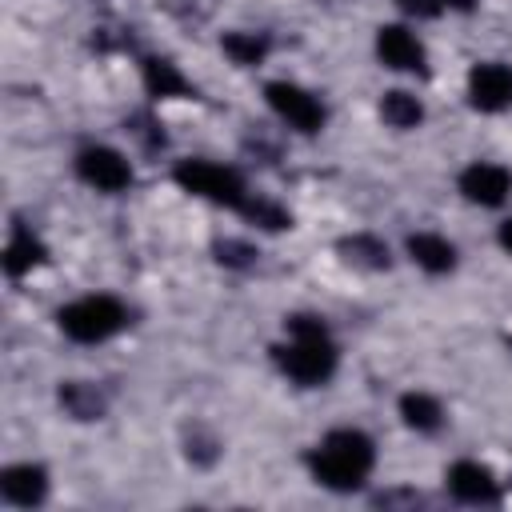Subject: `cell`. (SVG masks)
I'll return each mask as SVG.
<instances>
[{
    "mask_svg": "<svg viewBox=\"0 0 512 512\" xmlns=\"http://www.w3.org/2000/svg\"><path fill=\"white\" fill-rule=\"evenodd\" d=\"M284 328H288V344H276L272 348L276 368L288 380L304 384V388H316V384L332 380L340 352H336L324 320H316V316H288Z\"/></svg>",
    "mask_w": 512,
    "mask_h": 512,
    "instance_id": "cell-1",
    "label": "cell"
},
{
    "mask_svg": "<svg viewBox=\"0 0 512 512\" xmlns=\"http://www.w3.org/2000/svg\"><path fill=\"white\" fill-rule=\"evenodd\" d=\"M372 464H376V448L360 428H336L308 452V468H312L316 484H324L332 492L360 488L372 476Z\"/></svg>",
    "mask_w": 512,
    "mask_h": 512,
    "instance_id": "cell-2",
    "label": "cell"
},
{
    "mask_svg": "<svg viewBox=\"0 0 512 512\" xmlns=\"http://www.w3.org/2000/svg\"><path fill=\"white\" fill-rule=\"evenodd\" d=\"M56 320H60V332L68 340H76V344H100V340L116 336L128 324V312L112 296H84V300L64 304Z\"/></svg>",
    "mask_w": 512,
    "mask_h": 512,
    "instance_id": "cell-3",
    "label": "cell"
},
{
    "mask_svg": "<svg viewBox=\"0 0 512 512\" xmlns=\"http://www.w3.org/2000/svg\"><path fill=\"white\" fill-rule=\"evenodd\" d=\"M172 180L200 196V200H212V204H224V208H244L248 204V188L240 180L236 168H224V164H212V160H180L172 168Z\"/></svg>",
    "mask_w": 512,
    "mask_h": 512,
    "instance_id": "cell-4",
    "label": "cell"
},
{
    "mask_svg": "<svg viewBox=\"0 0 512 512\" xmlns=\"http://www.w3.org/2000/svg\"><path fill=\"white\" fill-rule=\"evenodd\" d=\"M264 100H268V108H272L288 128H296V132H304V136H312V132L324 128V104H320L308 88H300V84L272 80V84L264 88Z\"/></svg>",
    "mask_w": 512,
    "mask_h": 512,
    "instance_id": "cell-5",
    "label": "cell"
},
{
    "mask_svg": "<svg viewBox=\"0 0 512 512\" xmlns=\"http://www.w3.org/2000/svg\"><path fill=\"white\" fill-rule=\"evenodd\" d=\"M76 172L84 184H92L96 192H124L132 184V164L104 144H88L76 152Z\"/></svg>",
    "mask_w": 512,
    "mask_h": 512,
    "instance_id": "cell-6",
    "label": "cell"
},
{
    "mask_svg": "<svg viewBox=\"0 0 512 512\" xmlns=\"http://www.w3.org/2000/svg\"><path fill=\"white\" fill-rule=\"evenodd\" d=\"M468 104L480 112H504L512 108V68L508 64H476L468 72Z\"/></svg>",
    "mask_w": 512,
    "mask_h": 512,
    "instance_id": "cell-7",
    "label": "cell"
},
{
    "mask_svg": "<svg viewBox=\"0 0 512 512\" xmlns=\"http://www.w3.org/2000/svg\"><path fill=\"white\" fill-rule=\"evenodd\" d=\"M376 56H380V64H388L396 72H428L424 44L404 24H384L376 32Z\"/></svg>",
    "mask_w": 512,
    "mask_h": 512,
    "instance_id": "cell-8",
    "label": "cell"
},
{
    "mask_svg": "<svg viewBox=\"0 0 512 512\" xmlns=\"http://www.w3.org/2000/svg\"><path fill=\"white\" fill-rule=\"evenodd\" d=\"M460 192H464V200H472L480 208H496L512 192V172L500 164H468L460 172Z\"/></svg>",
    "mask_w": 512,
    "mask_h": 512,
    "instance_id": "cell-9",
    "label": "cell"
},
{
    "mask_svg": "<svg viewBox=\"0 0 512 512\" xmlns=\"http://www.w3.org/2000/svg\"><path fill=\"white\" fill-rule=\"evenodd\" d=\"M444 484L460 504H492V500H500V484H496L492 468H484L476 460H456L448 468Z\"/></svg>",
    "mask_w": 512,
    "mask_h": 512,
    "instance_id": "cell-10",
    "label": "cell"
},
{
    "mask_svg": "<svg viewBox=\"0 0 512 512\" xmlns=\"http://www.w3.org/2000/svg\"><path fill=\"white\" fill-rule=\"evenodd\" d=\"M0 496L16 508H36L48 496V472L40 464H8L0 472Z\"/></svg>",
    "mask_w": 512,
    "mask_h": 512,
    "instance_id": "cell-11",
    "label": "cell"
},
{
    "mask_svg": "<svg viewBox=\"0 0 512 512\" xmlns=\"http://www.w3.org/2000/svg\"><path fill=\"white\" fill-rule=\"evenodd\" d=\"M140 72H144V92H148L152 100H184V96H196L192 80H188L172 60L148 56V60L140 64Z\"/></svg>",
    "mask_w": 512,
    "mask_h": 512,
    "instance_id": "cell-12",
    "label": "cell"
},
{
    "mask_svg": "<svg viewBox=\"0 0 512 512\" xmlns=\"http://www.w3.org/2000/svg\"><path fill=\"white\" fill-rule=\"evenodd\" d=\"M408 256L424 268V272H432V276H444V272H452L456 268V248L444 240V236H436V232H416V236H408Z\"/></svg>",
    "mask_w": 512,
    "mask_h": 512,
    "instance_id": "cell-13",
    "label": "cell"
},
{
    "mask_svg": "<svg viewBox=\"0 0 512 512\" xmlns=\"http://www.w3.org/2000/svg\"><path fill=\"white\" fill-rule=\"evenodd\" d=\"M60 408L72 416V420H100L108 400L96 384H84V380H64L60 384Z\"/></svg>",
    "mask_w": 512,
    "mask_h": 512,
    "instance_id": "cell-14",
    "label": "cell"
},
{
    "mask_svg": "<svg viewBox=\"0 0 512 512\" xmlns=\"http://www.w3.org/2000/svg\"><path fill=\"white\" fill-rule=\"evenodd\" d=\"M44 256H48V252H44V244H40V240H36L28 228H20V224H16L0 264H4V272H8V276H24V272H32V268H36Z\"/></svg>",
    "mask_w": 512,
    "mask_h": 512,
    "instance_id": "cell-15",
    "label": "cell"
},
{
    "mask_svg": "<svg viewBox=\"0 0 512 512\" xmlns=\"http://www.w3.org/2000/svg\"><path fill=\"white\" fill-rule=\"evenodd\" d=\"M336 252H340L348 264H356V268H372V272H380V268H388V264H392L388 244H384V240H376V236H368V232L344 236V240L336 244Z\"/></svg>",
    "mask_w": 512,
    "mask_h": 512,
    "instance_id": "cell-16",
    "label": "cell"
},
{
    "mask_svg": "<svg viewBox=\"0 0 512 512\" xmlns=\"http://www.w3.org/2000/svg\"><path fill=\"white\" fill-rule=\"evenodd\" d=\"M400 416H404V424L416 428V432H436V428L444 424V408H440V400L428 396V392H404V396H400Z\"/></svg>",
    "mask_w": 512,
    "mask_h": 512,
    "instance_id": "cell-17",
    "label": "cell"
},
{
    "mask_svg": "<svg viewBox=\"0 0 512 512\" xmlns=\"http://www.w3.org/2000/svg\"><path fill=\"white\" fill-rule=\"evenodd\" d=\"M380 116H384V124L388 128H416L420 120H424V108H420V100L412 96V92H384V100H380Z\"/></svg>",
    "mask_w": 512,
    "mask_h": 512,
    "instance_id": "cell-18",
    "label": "cell"
},
{
    "mask_svg": "<svg viewBox=\"0 0 512 512\" xmlns=\"http://www.w3.org/2000/svg\"><path fill=\"white\" fill-rule=\"evenodd\" d=\"M220 44H224V52L232 56V64H240V68L260 64V60L268 56V48H272L264 32H228Z\"/></svg>",
    "mask_w": 512,
    "mask_h": 512,
    "instance_id": "cell-19",
    "label": "cell"
},
{
    "mask_svg": "<svg viewBox=\"0 0 512 512\" xmlns=\"http://www.w3.org/2000/svg\"><path fill=\"white\" fill-rule=\"evenodd\" d=\"M240 212H244L252 224H260L264 232H284V228H292V216H288L276 200H264V196H256V200L248 196V204H244Z\"/></svg>",
    "mask_w": 512,
    "mask_h": 512,
    "instance_id": "cell-20",
    "label": "cell"
},
{
    "mask_svg": "<svg viewBox=\"0 0 512 512\" xmlns=\"http://www.w3.org/2000/svg\"><path fill=\"white\" fill-rule=\"evenodd\" d=\"M184 456L192 460V464H200V468H208V464H216V456H220V440L208 432V428H188L184 432Z\"/></svg>",
    "mask_w": 512,
    "mask_h": 512,
    "instance_id": "cell-21",
    "label": "cell"
},
{
    "mask_svg": "<svg viewBox=\"0 0 512 512\" xmlns=\"http://www.w3.org/2000/svg\"><path fill=\"white\" fill-rule=\"evenodd\" d=\"M216 260L224 264V268H248L252 260H256V248L252 244H244V240H216Z\"/></svg>",
    "mask_w": 512,
    "mask_h": 512,
    "instance_id": "cell-22",
    "label": "cell"
},
{
    "mask_svg": "<svg viewBox=\"0 0 512 512\" xmlns=\"http://www.w3.org/2000/svg\"><path fill=\"white\" fill-rule=\"evenodd\" d=\"M408 16H416V20H432V16H440L444 12V0H396Z\"/></svg>",
    "mask_w": 512,
    "mask_h": 512,
    "instance_id": "cell-23",
    "label": "cell"
},
{
    "mask_svg": "<svg viewBox=\"0 0 512 512\" xmlns=\"http://www.w3.org/2000/svg\"><path fill=\"white\" fill-rule=\"evenodd\" d=\"M444 8H456V12H472L476 0H444Z\"/></svg>",
    "mask_w": 512,
    "mask_h": 512,
    "instance_id": "cell-24",
    "label": "cell"
},
{
    "mask_svg": "<svg viewBox=\"0 0 512 512\" xmlns=\"http://www.w3.org/2000/svg\"><path fill=\"white\" fill-rule=\"evenodd\" d=\"M500 244L512 252V220H504V224H500Z\"/></svg>",
    "mask_w": 512,
    "mask_h": 512,
    "instance_id": "cell-25",
    "label": "cell"
},
{
    "mask_svg": "<svg viewBox=\"0 0 512 512\" xmlns=\"http://www.w3.org/2000/svg\"><path fill=\"white\" fill-rule=\"evenodd\" d=\"M508 348H512V340H508Z\"/></svg>",
    "mask_w": 512,
    "mask_h": 512,
    "instance_id": "cell-26",
    "label": "cell"
}]
</instances>
